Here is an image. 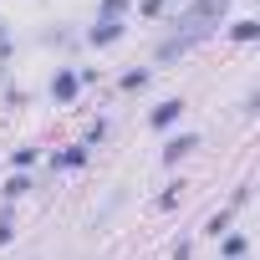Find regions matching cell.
Here are the masks:
<instances>
[{
	"label": "cell",
	"instance_id": "obj_1",
	"mask_svg": "<svg viewBox=\"0 0 260 260\" xmlns=\"http://www.w3.org/2000/svg\"><path fill=\"white\" fill-rule=\"evenodd\" d=\"M224 6H230V0H194V6L179 16V26H184V36H174V41H164V56H179V51H189L219 16H224Z\"/></svg>",
	"mask_w": 260,
	"mask_h": 260
},
{
	"label": "cell",
	"instance_id": "obj_2",
	"mask_svg": "<svg viewBox=\"0 0 260 260\" xmlns=\"http://www.w3.org/2000/svg\"><path fill=\"white\" fill-rule=\"evenodd\" d=\"M117 36H122L117 21H97V26H92V41H97V46H107V41H117Z\"/></svg>",
	"mask_w": 260,
	"mask_h": 260
},
{
	"label": "cell",
	"instance_id": "obj_3",
	"mask_svg": "<svg viewBox=\"0 0 260 260\" xmlns=\"http://www.w3.org/2000/svg\"><path fill=\"white\" fill-rule=\"evenodd\" d=\"M77 82H82V77L61 72V77H56V87H51V92H56V102H72V97H77Z\"/></svg>",
	"mask_w": 260,
	"mask_h": 260
},
{
	"label": "cell",
	"instance_id": "obj_4",
	"mask_svg": "<svg viewBox=\"0 0 260 260\" xmlns=\"http://www.w3.org/2000/svg\"><path fill=\"white\" fill-rule=\"evenodd\" d=\"M179 112H184V102H158V107H153V127H169Z\"/></svg>",
	"mask_w": 260,
	"mask_h": 260
},
{
	"label": "cell",
	"instance_id": "obj_5",
	"mask_svg": "<svg viewBox=\"0 0 260 260\" xmlns=\"http://www.w3.org/2000/svg\"><path fill=\"white\" fill-rule=\"evenodd\" d=\"M189 148H194V138H174V143L164 148V158H169V164H179V158H184Z\"/></svg>",
	"mask_w": 260,
	"mask_h": 260
},
{
	"label": "cell",
	"instance_id": "obj_6",
	"mask_svg": "<svg viewBox=\"0 0 260 260\" xmlns=\"http://www.w3.org/2000/svg\"><path fill=\"white\" fill-rule=\"evenodd\" d=\"M255 36H260L255 21H235V41H255Z\"/></svg>",
	"mask_w": 260,
	"mask_h": 260
},
{
	"label": "cell",
	"instance_id": "obj_7",
	"mask_svg": "<svg viewBox=\"0 0 260 260\" xmlns=\"http://www.w3.org/2000/svg\"><path fill=\"white\" fill-rule=\"evenodd\" d=\"M224 255L240 260V255H245V235H230V240H224Z\"/></svg>",
	"mask_w": 260,
	"mask_h": 260
},
{
	"label": "cell",
	"instance_id": "obj_8",
	"mask_svg": "<svg viewBox=\"0 0 260 260\" xmlns=\"http://www.w3.org/2000/svg\"><path fill=\"white\" fill-rule=\"evenodd\" d=\"M26 189H31V184H26V179H21V174H16V179H11V184H6V199H21V194H26Z\"/></svg>",
	"mask_w": 260,
	"mask_h": 260
},
{
	"label": "cell",
	"instance_id": "obj_9",
	"mask_svg": "<svg viewBox=\"0 0 260 260\" xmlns=\"http://www.w3.org/2000/svg\"><path fill=\"white\" fill-rule=\"evenodd\" d=\"M127 6V0H102V11H107V21H117V11Z\"/></svg>",
	"mask_w": 260,
	"mask_h": 260
},
{
	"label": "cell",
	"instance_id": "obj_10",
	"mask_svg": "<svg viewBox=\"0 0 260 260\" xmlns=\"http://www.w3.org/2000/svg\"><path fill=\"white\" fill-rule=\"evenodd\" d=\"M11 240V214H0V245Z\"/></svg>",
	"mask_w": 260,
	"mask_h": 260
}]
</instances>
